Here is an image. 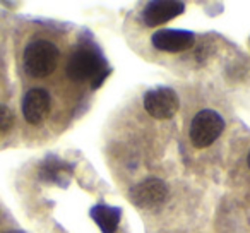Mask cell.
Returning a JSON list of instances; mask_svg holds the SVG:
<instances>
[{"mask_svg":"<svg viewBox=\"0 0 250 233\" xmlns=\"http://www.w3.org/2000/svg\"><path fill=\"white\" fill-rule=\"evenodd\" d=\"M5 233H22V232H19V230H12V232H5Z\"/></svg>","mask_w":250,"mask_h":233,"instance_id":"13","label":"cell"},{"mask_svg":"<svg viewBox=\"0 0 250 233\" xmlns=\"http://www.w3.org/2000/svg\"><path fill=\"white\" fill-rule=\"evenodd\" d=\"M225 130V120L214 110H201L190 124V141L195 148H208Z\"/></svg>","mask_w":250,"mask_h":233,"instance_id":"3","label":"cell"},{"mask_svg":"<svg viewBox=\"0 0 250 233\" xmlns=\"http://www.w3.org/2000/svg\"><path fill=\"white\" fill-rule=\"evenodd\" d=\"M72 175V167L69 163H63L59 158H48L40 167V178L45 182H53L57 185L65 187Z\"/></svg>","mask_w":250,"mask_h":233,"instance_id":"9","label":"cell"},{"mask_svg":"<svg viewBox=\"0 0 250 233\" xmlns=\"http://www.w3.org/2000/svg\"><path fill=\"white\" fill-rule=\"evenodd\" d=\"M178 96L170 87H156L149 89L144 96V108L147 113L158 120L171 119L178 111Z\"/></svg>","mask_w":250,"mask_h":233,"instance_id":"4","label":"cell"},{"mask_svg":"<svg viewBox=\"0 0 250 233\" xmlns=\"http://www.w3.org/2000/svg\"><path fill=\"white\" fill-rule=\"evenodd\" d=\"M106 62L98 52L91 48H77L67 62V76L76 83L84 81H93L96 76H100L103 70H106Z\"/></svg>","mask_w":250,"mask_h":233,"instance_id":"2","label":"cell"},{"mask_svg":"<svg viewBox=\"0 0 250 233\" xmlns=\"http://www.w3.org/2000/svg\"><path fill=\"white\" fill-rule=\"evenodd\" d=\"M247 163H249V167H250V153H249V158H247Z\"/></svg>","mask_w":250,"mask_h":233,"instance_id":"14","label":"cell"},{"mask_svg":"<svg viewBox=\"0 0 250 233\" xmlns=\"http://www.w3.org/2000/svg\"><path fill=\"white\" fill-rule=\"evenodd\" d=\"M59 48L48 40H36L26 46L22 53V64L28 76L42 79L57 69L59 62Z\"/></svg>","mask_w":250,"mask_h":233,"instance_id":"1","label":"cell"},{"mask_svg":"<svg viewBox=\"0 0 250 233\" xmlns=\"http://www.w3.org/2000/svg\"><path fill=\"white\" fill-rule=\"evenodd\" d=\"M89 214L101 233H115L122 218V209L106 204H96L91 208Z\"/></svg>","mask_w":250,"mask_h":233,"instance_id":"10","label":"cell"},{"mask_svg":"<svg viewBox=\"0 0 250 233\" xmlns=\"http://www.w3.org/2000/svg\"><path fill=\"white\" fill-rule=\"evenodd\" d=\"M110 74H111V70H110V69L103 70V72H101L100 76H96L93 81H91V87H93V89H98V87H100L101 84L104 83V79H106V77L110 76Z\"/></svg>","mask_w":250,"mask_h":233,"instance_id":"12","label":"cell"},{"mask_svg":"<svg viewBox=\"0 0 250 233\" xmlns=\"http://www.w3.org/2000/svg\"><path fill=\"white\" fill-rule=\"evenodd\" d=\"M167 194H168L167 184L163 180H160V178L151 177L130 189L129 199L137 208L147 209V208H154V206H160L167 199Z\"/></svg>","mask_w":250,"mask_h":233,"instance_id":"5","label":"cell"},{"mask_svg":"<svg viewBox=\"0 0 250 233\" xmlns=\"http://www.w3.org/2000/svg\"><path fill=\"white\" fill-rule=\"evenodd\" d=\"M151 43L160 52L178 53L194 46L195 36L192 31H185V29H161L151 36Z\"/></svg>","mask_w":250,"mask_h":233,"instance_id":"7","label":"cell"},{"mask_svg":"<svg viewBox=\"0 0 250 233\" xmlns=\"http://www.w3.org/2000/svg\"><path fill=\"white\" fill-rule=\"evenodd\" d=\"M14 127V115L5 105H0V132H9Z\"/></svg>","mask_w":250,"mask_h":233,"instance_id":"11","label":"cell"},{"mask_svg":"<svg viewBox=\"0 0 250 233\" xmlns=\"http://www.w3.org/2000/svg\"><path fill=\"white\" fill-rule=\"evenodd\" d=\"M185 4L177 0H154L143 12V19L147 26H160L184 14Z\"/></svg>","mask_w":250,"mask_h":233,"instance_id":"8","label":"cell"},{"mask_svg":"<svg viewBox=\"0 0 250 233\" xmlns=\"http://www.w3.org/2000/svg\"><path fill=\"white\" fill-rule=\"evenodd\" d=\"M52 108V98L43 87H33L22 98V115L28 124L38 126L48 117Z\"/></svg>","mask_w":250,"mask_h":233,"instance_id":"6","label":"cell"}]
</instances>
